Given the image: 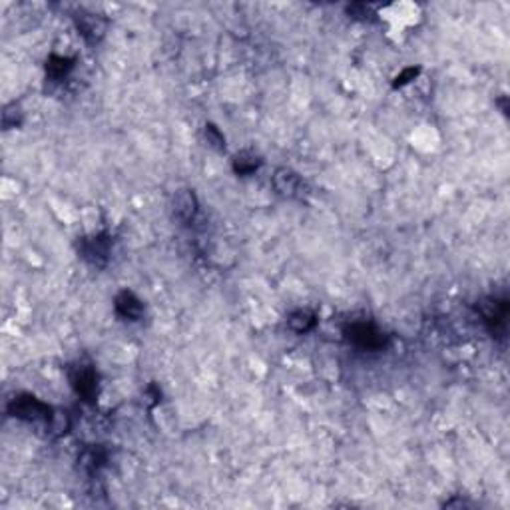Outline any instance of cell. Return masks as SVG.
<instances>
[{"label":"cell","mask_w":510,"mask_h":510,"mask_svg":"<svg viewBox=\"0 0 510 510\" xmlns=\"http://www.w3.org/2000/svg\"><path fill=\"white\" fill-rule=\"evenodd\" d=\"M419 68H407L405 72H401L399 76L395 78V88H399V86H405V84H409L410 80H415V78L419 76Z\"/></svg>","instance_id":"15"},{"label":"cell","mask_w":510,"mask_h":510,"mask_svg":"<svg viewBox=\"0 0 510 510\" xmlns=\"http://www.w3.org/2000/svg\"><path fill=\"white\" fill-rule=\"evenodd\" d=\"M478 311L485 317V321H488L490 325H499L506 319L509 305H506V301L497 300V297H487L478 303Z\"/></svg>","instance_id":"8"},{"label":"cell","mask_w":510,"mask_h":510,"mask_svg":"<svg viewBox=\"0 0 510 510\" xmlns=\"http://www.w3.org/2000/svg\"><path fill=\"white\" fill-rule=\"evenodd\" d=\"M78 30L88 42H96L104 36V23L92 14H84V16L78 18Z\"/></svg>","instance_id":"9"},{"label":"cell","mask_w":510,"mask_h":510,"mask_svg":"<svg viewBox=\"0 0 510 510\" xmlns=\"http://www.w3.org/2000/svg\"><path fill=\"white\" fill-rule=\"evenodd\" d=\"M8 410H11L12 417L16 419H23V421H50V407L40 403V401L32 397V395H20V397H14L8 405Z\"/></svg>","instance_id":"1"},{"label":"cell","mask_w":510,"mask_h":510,"mask_svg":"<svg viewBox=\"0 0 510 510\" xmlns=\"http://www.w3.org/2000/svg\"><path fill=\"white\" fill-rule=\"evenodd\" d=\"M74 66V60L66 58V56H50L48 62H46V72L48 76L54 78V80H62L66 76L68 72Z\"/></svg>","instance_id":"11"},{"label":"cell","mask_w":510,"mask_h":510,"mask_svg":"<svg viewBox=\"0 0 510 510\" xmlns=\"http://www.w3.org/2000/svg\"><path fill=\"white\" fill-rule=\"evenodd\" d=\"M108 251H110V239L106 233H100L96 237L84 239L80 245V254L88 261L90 266L102 267L108 261Z\"/></svg>","instance_id":"4"},{"label":"cell","mask_w":510,"mask_h":510,"mask_svg":"<svg viewBox=\"0 0 510 510\" xmlns=\"http://www.w3.org/2000/svg\"><path fill=\"white\" fill-rule=\"evenodd\" d=\"M347 339L361 349L369 351H377L385 345V335L379 331L373 323H353L351 327H347Z\"/></svg>","instance_id":"2"},{"label":"cell","mask_w":510,"mask_h":510,"mask_svg":"<svg viewBox=\"0 0 510 510\" xmlns=\"http://www.w3.org/2000/svg\"><path fill=\"white\" fill-rule=\"evenodd\" d=\"M203 134H206V140H208V144H210L211 148H215V150H223V148H225V136L218 130V126L206 124Z\"/></svg>","instance_id":"13"},{"label":"cell","mask_w":510,"mask_h":510,"mask_svg":"<svg viewBox=\"0 0 510 510\" xmlns=\"http://www.w3.org/2000/svg\"><path fill=\"white\" fill-rule=\"evenodd\" d=\"M116 311L122 315L124 319L138 321V319L144 315V305H142V301L138 300L134 293H130V291H122V293L116 297Z\"/></svg>","instance_id":"7"},{"label":"cell","mask_w":510,"mask_h":510,"mask_svg":"<svg viewBox=\"0 0 510 510\" xmlns=\"http://www.w3.org/2000/svg\"><path fill=\"white\" fill-rule=\"evenodd\" d=\"M315 323H317L315 315H313L311 311H305V309L295 311V313L289 317V327H291L295 333L311 331V329L315 327Z\"/></svg>","instance_id":"12"},{"label":"cell","mask_w":510,"mask_h":510,"mask_svg":"<svg viewBox=\"0 0 510 510\" xmlns=\"http://www.w3.org/2000/svg\"><path fill=\"white\" fill-rule=\"evenodd\" d=\"M273 186H275V189H278L281 196L295 198V196H300L301 188H303V182H301L300 174H295L293 170L281 167V170L275 172V176H273Z\"/></svg>","instance_id":"6"},{"label":"cell","mask_w":510,"mask_h":510,"mask_svg":"<svg viewBox=\"0 0 510 510\" xmlns=\"http://www.w3.org/2000/svg\"><path fill=\"white\" fill-rule=\"evenodd\" d=\"M172 208H174V215L178 218L179 222L188 223L198 213V198L191 189H179L178 194L174 196Z\"/></svg>","instance_id":"5"},{"label":"cell","mask_w":510,"mask_h":510,"mask_svg":"<svg viewBox=\"0 0 510 510\" xmlns=\"http://www.w3.org/2000/svg\"><path fill=\"white\" fill-rule=\"evenodd\" d=\"M48 422H50V429L54 431V434L66 433L68 425H70V421H68V415L66 413H62V410L54 413V415L50 417V421Z\"/></svg>","instance_id":"14"},{"label":"cell","mask_w":510,"mask_h":510,"mask_svg":"<svg viewBox=\"0 0 510 510\" xmlns=\"http://www.w3.org/2000/svg\"><path fill=\"white\" fill-rule=\"evenodd\" d=\"M70 383L84 401H94L98 395V377L90 365H76L70 371Z\"/></svg>","instance_id":"3"},{"label":"cell","mask_w":510,"mask_h":510,"mask_svg":"<svg viewBox=\"0 0 510 510\" xmlns=\"http://www.w3.org/2000/svg\"><path fill=\"white\" fill-rule=\"evenodd\" d=\"M259 166H261V158L254 154V152H242V154L235 155V160H233V170L239 176H249Z\"/></svg>","instance_id":"10"}]
</instances>
